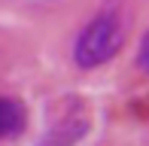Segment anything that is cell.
I'll return each mask as SVG.
<instances>
[{
  "label": "cell",
  "mask_w": 149,
  "mask_h": 146,
  "mask_svg": "<svg viewBox=\"0 0 149 146\" xmlns=\"http://www.w3.org/2000/svg\"><path fill=\"white\" fill-rule=\"evenodd\" d=\"M125 46V18L116 9H104L79 31L73 43V61L82 70H94L119 55Z\"/></svg>",
  "instance_id": "cell-1"
},
{
  "label": "cell",
  "mask_w": 149,
  "mask_h": 146,
  "mask_svg": "<svg viewBox=\"0 0 149 146\" xmlns=\"http://www.w3.org/2000/svg\"><path fill=\"white\" fill-rule=\"evenodd\" d=\"M28 125V110H24L22 101L15 97H6L0 95V140L6 137H18Z\"/></svg>",
  "instance_id": "cell-2"
},
{
  "label": "cell",
  "mask_w": 149,
  "mask_h": 146,
  "mask_svg": "<svg viewBox=\"0 0 149 146\" xmlns=\"http://www.w3.org/2000/svg\"><path fill=\"white\" fill-rule=\"evenodd\" d=\"M137 61H140V67H143L149 73V34L140 40V52H137Z\"/></svg>",
  "instance_id": "cell-3"
}]
</instances>
